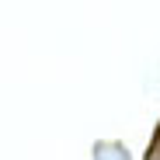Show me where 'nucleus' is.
Masks as SVG:
<instances>
[]
</instances>
